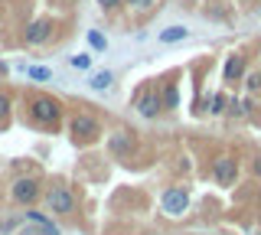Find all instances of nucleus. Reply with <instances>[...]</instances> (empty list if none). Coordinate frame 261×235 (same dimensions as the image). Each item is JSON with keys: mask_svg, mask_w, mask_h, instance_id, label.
Returning a JSON list of instances; mask_svg holds the SVG:
<instances>
[{"mask_svg": "<svg viewBox=\"0 0 261 235\" xmlns=\"http://www.w3.org/2000/svg\"><path fill=\"white\" fill-rule=\"evenodd\" d=\"M186 206H190V199H186V193H183V190H170V193H163V213H170V216H183V213H186Z\"/></svg>", "mask_w": 261, "mask_h": 235, "instance_id": "f257e3e1", "label": "nucleus"}, {"mask_svg": "<svg viewBox=\"0 0 261 235\" xmlns=\"http://www.w3.org/2000/svg\"><path fill=\"white\" fill-rule=\"evenodd\" d=\"M49 206H53V213H62V216H69L75 202H72V193H69V190L56 186V190H49Z\"/></svg>", "mask_w": 261, "mask_h": 235, "instance_id": "f03ea898", "label": "nucleus"}, {"mask_svg": "<svg viewBox=\"0 0 261 235\" xmlns=\"http://www.w3.org/2000/svg\"><path fill=\"white\" fill-rule=\"evenodd\" d=\"M39 196V183L36 180H16L13 183V199L16 202H33Z\"/></svg>", "mask_w": 261, "mask_h": 235, "instance_id": "7ed1b4c3", "label": "nucleus"}, {"mask_svg": "<svg viewBox=\"0 0 261 235\" xmlns=\"http://www.w3.org/2000/svg\"><path fill=\"white\" fill-rule=\"evenodd\" d=\"M33 111H36V118H43V121H56V118H59V105H56L53 98H36V101H33Z\"/></svg>", "mask_w": 261, "mask_h": 235, "instance_id": "20e7f679", "label": "nucleus"}, {"mask_svg": "<svg viewBox=\"0 0 261 235\" xmlns=\"http://www.w3.org/2000/svg\"><path fill=\"white\" fill-rule=\"evenodd\" d=\"M72 131L79 137H92V134H98V121L95 118H75L72 121Z\"/></svg>", "mask_w": 261, "mask_h": 235, "instance_id": "39448f33", "label": "nucleus"}, {"mask_svg": "<svg viewBox=\"0 0 261 235\" xmlns=\"http://www.w3.org/2000/svg\"><path fill=\"white\" fill-rule=\"evenodd\" d=\"M242 72H245L242 56H232V59L225 62V79H228V82H235V79H242Z\"/></svg>", "mask_w": 261, "mask_h": 235, "instance_id": "423d86ee", "label": "nucleus"}, {"mask_svg": "<svg viewBox=\"0 0 261 235\" xmlns=\"http://www.w3.org/2000/svg\"><path fill=\"white\" fill-rule=\"evenodd\" d=\"M46 33H49V23H33L27 30V43H43Z\"/></svg>", "mask_w": 261, "mask_h": 235, "instance_id": "0eeeda50", "label": "nucleus"}, {"mask_svg": "<svg viewBox=\"0 0 261 235\" xmlns=\"http://www.w3.org/2000/svg\"><path fill=\"white\" fill-rule=\"evenodd\" d=\"M186 33H190L186 27H170L160 33V43H179V39H186Z\"/></svg>", "mask_w": 261, "mask_h": 235, "instance_id": "6e6552de", "label": "nucleus"}, {"mask_svg": "<svg viewBox=\"0 0 261 235\" xmlns=\"http://www.w3.org/2000/svg\"><path fill=\"white\" fill-rule=\"evenodd\" d=\"M160 111V98L157 95H147V98H141V115L144 118H153Z\"/></svg>", "mask_w": 261, "mask_h": 235, "instance_id": "1a4fd4ad", "label": "nucleus"}, {"mask_svg": "<svg viewBox=\"0 0 261 235\" xmlns=\"http://www.w3.org/2000/svg\"><path fill=\"white\" fill-rule=\"evenodd\" d=\"M232 176H235V164H232V160H219V164H216V180L228 183Z\"/></svg>", "mask_w": 261, "mask_h": 235, "instance_id": "9d476101", "label": "nucleus"}, {"mask_svg": "<svg viewBox=\"0 0 261 235\" xmlns=\"http://www.w3.org/2000/svg\"><path fill=\"white\" fill-rule=\"evenodd\" d=\"M111 82H114L111 72H95V75H92V88H95V92H105V88H111Z\"/></svg>", "mask_w": 261, "mask_h": 235, "instance_id": "9b49d317", "label": "nucleus"}, {"mask_svg": "<svg viewBox=\"0 0 261 235\" xmlns=\"http://www.w3.org/2000/svg\"><path fill=\"white\" fill-rule=\"evenodd\" d=\"M30 79H36V82H49V79H53V72H49L46 66H33L30 69Z\"/></svg>", "mask_w": 261, "mask_h": 235, "instance_id": "f8f14e48", "label": "nucleus"}, {"mask_svg": "<svg viewBox=\"0 0 261 235\" xmlns=\"http://www.w3.org/2000/svg\"><path fill=\"white\" fill-rule=\"evenodd\" d=\"M30 219H33V222H36V225H39V229H43L46 235H56V229H53V222H46V219L39 216V213H30Z\"/></svg>", "mask_w": 261, "mask_h": 235, "instance_id": "ddd939ff", "label": "nucleus"}, {"mask_svg": "<svg viewBox=\"0 0 261 235\" xmlns=\"http://www.w3.org/2000/svg\"><path fill=\"white\" fill-rule=\"evenodd\" d=\"M88 43H92V46H95V49H98V53H101V49H105V46H108V39H105L101 33H98V30H92V33H88Z\"/></svg>", "mask_w": 261, "mask_h": 235, "instance_id": "4468645a", "label": "nucleus"}, {"mask_svg": "<svg viewBox=\"0 0 261 235\" xmlns=\"http://www.w3.org/2000/svg\"><path fill=\"white\" fill-rule=\"evenodd\" d=\"M163 105H167V108H176V88L173 85H170L167 95H163Z\"/></svg>", "mask_w": 261, "mask_h": 235, "instance_id": "2eb2a0df", "label": "nucleus"}, {"mask_svg": "<svg viewBox=\"0 0 261 235\" xmlns=\"http://www.w3.org/2000/svg\"><path fill=\"white\" fill-rule=\"evenodd\" d=\"M72 66H75V69H88L92 59H88V56H72Z\"/></svg>", "mask_w": 261, "mask_h": 235, "instance_id": "dca6fc26", "label": "nucleus"}, {"mask_svg": "<svg viewBox=\"0 0 261 235\" xmlns=\"http://www.w3.org/2000/svg\"><path fill=\"white\" fill-rule=\"evenodd\" d=\"M111 147H114V150H124V147H127V137H114Z\"/></svg>", "mask_w": 261, "mask_h": 235, "instance_id": "f3484780", "label": "nucleus"}, {"mask_svg": "<svg viewBox=\"0 0 261 235\" xmlns=\"http://www.w3.org/2000/svg\"><path fill=\"white\" fill-rule=\"evenodd\" d=\"M150 4H153V0H130V7H137V10H147Z\"/></svg>", "mask_w": 261, "mask_h": 235, "instance_id": "a211bd4d", "label": "nucleus"}, {"mask_svg": "<svg viewBox=\"0 0 261 235\" xmlns=\"http://www.w3.org/2000/svg\"><path fill=\"white\" fill-rule=\"evenodd\" d=\"M7 108H10V98H7V95H0V115H7Z\"/></svg>", "mask_w": 261, "mask_h": 235, "instance_id": "6ab92c4d", "label": "nucleus"}, {"mask_svg": "<svg viewBox=\"0 0 261 235\" xmlns=\"http://www.w3.org/2000/svg\"><path fill=\"white\" fill-rule=\"evenodd\" d=\"M248 85H251V88H261V75H251V79H248Z\"/></svg>", "mask_w": 261, "mask_h": 235, "instance_id": "aec40b11", "label": "nucleus"}, {"mask_svg": "<svg viewBox=\"0 0 261 235\" xmlns=\"http://www.w3.org/2000/svg\"><path fill=\"white\" fill-rule=\"evenodd\" d=\"M98 4H101V7H108V10H111V7H118L121 0H98Z\"/></svg>", "mask_w": 261, "mask_h": 235, "instance_id": "412c9836", "label": "nucleus"}, {"mask_svg": "<svg viewBox=\"0 0 261 235\" xmlns=\"http://www.w3.org/2000/svg\"><path fill=\"white\" fill-rule=\"evenodd\" d=\"M255 170H258V176H261V160H258V164H255Z\"/></svg>", "mask_w": 261, "mask_h": 235, "instance_id": "4be33fe9", "label": "nucleus"}]
</instances>
